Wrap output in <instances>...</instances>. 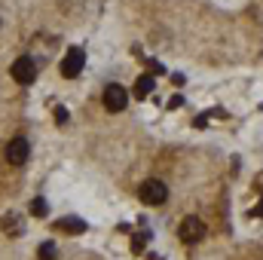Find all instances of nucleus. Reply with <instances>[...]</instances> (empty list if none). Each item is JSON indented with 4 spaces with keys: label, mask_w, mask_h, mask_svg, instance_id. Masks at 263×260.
Masks as SVG:
<instances>
[{
    "label": "nucleus",
    "mask_w": 263,
    "mask_h": 260,
    "mask_svg": "<svg viewBox=\"0 0 263 260\" xmlns=\"http://www.w3.org/2000/svg\"><path fill=\"white\" fill-rule=\"evenodd\" d=\"M251 214H257V217H263V202H257V205H254V211H251Z\"/></svg>",
    "instance_id": "obj_14"
},
{
    "label": "nucleus",
    "mask_w": 263,
    "mask_h": 260,
    "mask_svg": "<svg viewBox=\"0 0 263 260\" xmlns=\"http://www.w3.org/2000/svg\"><path fill=\"white\" fill-rule=\"evenodd\" d=\"M126 104H129V92H126L120 83H110V86L104 89V107H107L110 114H120V110H126Z\"/></svg>",
    "instance_id": "obj_2"
},
{
    "label": "nucleus",
    "mask_w": 263,
    "mask_h": 260,
    "mask_svg": "<svg viewBox=\"0 0 263 260\" xmlns=\"http://www.w3.org/2000/svg\"><path fill=\"white\" fill-rule=\"evenodd\" d=\"M141 199H144L147 205H162V202L168 199V187H165L162 181H147V184L141 187Z\"/></svg>",
    "instance_id": "obj_6"
},
{
    "label": "nucleus",
    "mask_w": 263,
    "mask_h": 260,
    "mask_svg": "<svg viewBox=\"0 0 263 260\" xmlns=\"http://www.w3.org/2000/svg\"><path fill=\"white\" fill-rule=\"evenodd\" d=\"M55 257H59L55 245H52V242H43V245H40V260H55Z\"/></svg>",
    "instance_id": "obj_11"
},
{
    "label": "nucleus",
    "mask_w": 263,
    "mask_h": 260,
    "mask_svg": "<svg viewBox=\"0 0 263 260\" xmlns=\"http://www.w3.org/2000/svg\"><path fill=\"white\" fill-rule=\"evenodd\" d=\"M28 156H31V144H28V138H12L9 144H6V162L9 165H25L28 162Z\"/></svg>",
    "instance_id": "obj_3"
},
{
    "label": "nucleus",
    "mask_w": 263,
    "mask_h": 260,
    "mask_svg": "<svg viewBox=\"0 0 263 260\" xmlns=\"http://www.w3.org/2000/svg\"><path fill=\"white\" fill-rule=\"evenodd\" d=\"M153 86H156V83H153V77H147V73H144V77H138V80H135V98H147V95L153 92Z\"/></svg>",
    "instance_id": "obj_9"
},
{
    "label": "nucleus",
    "mask_w": 263,
    "mask_h": 260,
    "mask_svg": "<svg viewBox=\"0 0 263 260\" xmlns=\"http://www.w3.org/2000/svg\"><path fill=\"white\" fill-rule=\"evenodd\" d=\"M34 77H37V65H34V59H28V55L15 59V65H12V80H15V83L28 86V83H34Z\"/></svg>",
    "instance_id": "obj_5"
},
{
    "label": "nucleus",
    "mask_w": 263,
    "mask_h": 260,
    "mask_svg": "<svg viewBox=\"0 0 263 260\" xmlns=\"http://www.w3.org/2000/svg\"><path fill=\"white\" fill-rule=\"evenodd\" d=\"M55 233L80 236V233H86V220L83 217H62V220H55Z\"/></svg>",
    "instance_id": "obj_7"
},
{
    "label": "nucleus",
    "mask_w": 263,
    "mask_h": 260,
    "mask_svg": "<svg viewBox=\"0 0 263 260\" xmlns=\"http://www.w3.org/2000/svg\"><path fill=\"white\" fill-rule=\"evenodd\" d=\"M144 245H147V233H135V239H132V251H135V254H141V251H144Z\"/></svg>",
    "instance_id": "obj_12"
},
{
    "label": "nucleus",
    "mask_w": 263,
    "mask_h": 260,
    "mask_svg": "<svg viewBox=\"0 0 263 260\" xmlns=\"http://www.w3.org/2000/svg\"><path fill=\"white\" fill-rule=\"evenodd\" d=\"M83 65H86V52H83L80 46H70L65 52V59H62V77H67V80L80 77Z\"/></svg>",
    "instance_id": "obj_1"
},
{
    "label": "nucleus",
    "mask_w": 263,
    "mask_h": 260,
    "mask_svg": "<svg viewBox=\"0 0 263 260\" xmlns=\"http://www.w3.org/2000/svg\"><path fill=\"white\" fill-rule=\"evenodd\" d=\"M0 227H3L9 236H22V233H25V227H22V217H18V214H12V211H9V214L0 220Z\"/></svg>",
    "instance_id": "obj_8"
},
{
    "label": "nucleus",
    "mask_w": 263,
    "mask_h": 260,
    "mask_svg": "<svg viewBox=\"0 0 263 260\" xmlns=\"http://www.w3.org/2000/svg\"><path fill=\"white\" fill-rule=\"evenodd\" d=\"M178 236H181V242L196 245L199 239L205 236V224H202L199 217H184V220H181V227H178Z\"/></svg>",
    "instance_id": "obj_4"
},
{
    "label": "nucleus",
    "mask_w": 263,
    "mask_h": 260,
    "mask_svg": "<svg viewBox=\"0 0 263 260\" xmlns=\"http://www.w3.org/2000/svg\"><path fill=\"white\" fill-rule=\"evenodd\" d=\"M46 211H49L46 199H31V214L34 217H46Z\"/></svg>",
    "instance_id": "obj_10"
},
{
    "label": "nucleus",
    "mask_w": 263,
    "mask_h": 260,
    "mask_svg": "<svg viewBox=\"0 0 263 260\" xmlns=\"http://www.w3.org/2000/svg\"><path fill=\"white\" fill-rule=\"evenodd\" d=\"M254 187H257V190L263 193V175H257V181H254Z\"/></svg>",
    "instance_id": "obj_15"
},
{
    "label": "nucleus",
    "mask_w": 263,
    "mask_h": 260,
    "mask_svg": "<svg viewBox=\"0 0 263 260\" xmlns=\"http://www.w3.org/2000/svg\"><path fill=\"white\" fill-rule=\"evenodd\" d=\"M55 123H67V110L65 107H55Z\"/></svg>",
    "instance_id": "obj_13"
}]
</instances>
